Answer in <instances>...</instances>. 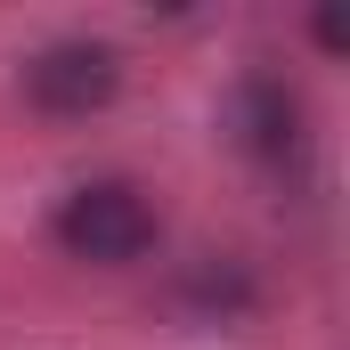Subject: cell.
I'll list each match as a JSON object with an SVG mask.
<instances>
[{
	"label": "cell",
	"instance_id": "4",
	"mask_svg": "<svg viewBox=\"0 0 350 350\" xmlns=\"http://www.w3.org/2000/svg\"><path fill=\"white\" fill-rule=\"evenodd\" d=\"M172 310L187 326H245L261 310V277L237 253H196V261L179 269V285H172Z\"/></svg>",
	"mask_w": 350,
	"mask_h": 350
},
{
	"label": "cell",
	"instance_id": "5",
	"mask_svg": "<svg viewBox=\"0 0 350 350\" xmlns=\"http://www.w3.org/2000/svg\"><path fill=\"white\" fill-rule=\"evenodd\" d=\"M310 41H318V49L334 57V49H342V16H310Z\"/></svg>",
	"mask_w": 350,
	"mask_h": 350
},
{
	"label": "cell",
	"instance_id": "3",
	"mask_svg": "<svg viewBox=\"0 0 350 350\" xmlns=\"http://www.w3.org/2000/svg\"><path fill=\"white\" fill-rule=\"evenodd\" d=\"M228 139L245 163L261 172H293L310 155V98L285 82L277 66H245L237 90H228Z\"/></svg>",
	"mask_w": 350,
	"mask_h": 350
},
{
	"label": "cell",
	"instance_id": "1",
	"mask_svg": "<svg viewBox=\"0 0 350 350\" xmlns=\"http://www.w3.org/2000/svg\"><path fill=\"white\" fill-rule=\"evenodd\" d=\"M49 237H57V253H66V261L131 269V261H147V253H155V237H163V212H155V196H147L139 179L98 172V179H74V187L57 196V212H49Z\"/></svg>",
	"mask_w": 350,
	"mask_h": 350
},
{
	"label": "cell",
	"instance_id": "2",
	"mask_svg": "<svg viewBox=\"0 0 350 350\" xmlns=\"http://www.w3.org/2000/svg\"><path fill=\"white\" fill-rule=\"evenodd\" d=\"M16 90H25V106L41 122H90L122 90V49L98 41V33H49L41 49H25Z\"/></svg>",
	"mask_w": 350,
	"mask_h": 350
}]
</instances>
